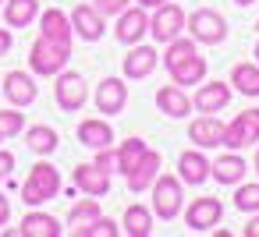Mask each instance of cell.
<instances>
[{
  "mask_svg": "<svg viewBox=\"0 0 259 237\" xmlns=\"http://www.w3.org/2000/svg\"><path fill=\"white\" fill-rule=\"evenodd\" d=\"M57 191H61V170L43 159V163H36V166L29 170V177H25V184H22V202H25L29 209H39V205H47L50 198H57Z\"/></svg>",
  "mask_w": 259,
  "mask_h": 237,
  "instance_id": "6da1fadb",
  "label": "cell"
},
{
  "mask_svg": "<svg viewBox=\"0 0 259 237\" xmlns=\"http://www.w3.org/2000/svg\"><path fill=\"white\" fill-rule=\"evenodd\" d=\"M68 61H71V46L54 43V39H47V36H39V39L32 43V50H29V68H32V75H43V78L61 75V71L68 68Z\"/></svg>",
  "mask_w": 259,
  "mask_h": 237,
  "instance_id": "7a4b0ae2",
  "label": "cell"
},
{
  "mask_svg": "<svg viewBox=\"0 0 259 237\" xmlns=\"http://www.w3.org/2000/svg\"><path fill=\"white\" fill-rule=\"evenodd\" d=\"M185 29H188L192 39L202 43V46H217V43L227 39V22H224V15L213 11V8H199V11H192L188 22H185Z\"/></svg>",
  "mask_w": 259,
  "mask_h": 237,
  "instance_id": "3957f363",
  "label": "cell"
},
{
  "mask_svg": "<svg viewBox=\"0 0 259 237\" xmlns=\"http://www.w3.org/2000/svg\"><path fill=\"white\" fill-rule=\"evenodd\" d=\"M181 205H185L181 177L160 173V177L153 181V216H160V219H178V216H181Z\"/></svg>",
  "mask_w": 259,
  "mask_h": 237,
  "instance_id": "277c9868",
  "label": "cell"
},
{
  "mask_svg": "<svg viewBox=\"0 0 259 237\" xmlns=\"http://www.w3.org/2000/svg\"><path fill=\"white\" fill-rule=\"evenodd\" d=\"M185 22H188V15L178 8V4H160L156 8V15L149 18V32H153V39L156 43H170V39H178L181 32H185Z\"/></svg>",
  "mask_w": 259,
  "mask_h": 237,
  "instance_id": "5b68a950",
  "label": "cell"
},
{
  "mask_svg": "<svg viewBox=\"0 0 259 237\" xmlns=\"http://www.w3.org/2000/svg\"><path fill=\"white\" fill-rule=\"evenodd\" d=\"M85 96H89L85 78H82L78 71H61V78H57V85H54V99H57V106L68 110V113H75V110L85 106Z\"/></svg>",
  "mask_w": 259,
  "mask_h": 237,
  "instance_id": "8992f818",
  "label": "cell"
},
{
  "mask_svg": "<svg viewBox=\"0 0 259 237\" xmlns=\"http://www.w3.org/2000/svg\"><path fill=\"white\" fill-rule=\"evenodd\" d=\"M255 142H259V110H245L224 128V145L234 152L245 145H255Z\"/></svg>",
  "mask_w": 259,
  "mask_h": 237,
  "instance_id": "52a82bcc",
  "label": "cell"
},
{
  "mask_svg": "<svg viewBox=\"0 0 259 237\" xmlns=\"http://www.w3.org/2000/svg\"><path fill=\"white\" fill-rule=\"evenodd\" d=\"M124 106H128V85L121 78H103L96 85V110L103 117H117Z\"/></svg>",
  "mask_w": 259,
  "mask_h": 237,
  "instance_id": "ba28073f",
  "label": "cell"
},
{
  "mask_svg": "<svg viewBox=\"0 0 259 237\" xmlns=\"http://www.w3.org/2000/svg\"><path fill=\"white\" fill-rule=\"evenodd\" d=\"M220 216H224L220 198H195V202L185 209V223H188V230H195V233H206L209 226H217Z\"/></svg>",
  "mask_w": 259,
  "mask_h": 237,
  "instance_id": "9c48e42d",
  "label": "cell"
},
{
  "mask_svg": "<svg viewBox=\"0 0 259 237\" xmlns=\"http://www.w3.org/2000/svg\"><path fill=\"white\" fill-rule=\"evenodd\" d=\"M71 29H75V36H82L85 43H100L103 39V32H107V25H103V15L93 8V4H78L71 15Z\"/></svg>",
  "mask_w": 259,
  "mask_h": 237,
  "instance_id": "30bf717a",
  "label": "cell"
},
{
  "mask_svg": "<svg viewBox=\"0 0 259 237\" xmlns=\"http://www.w3.org/2000/svg\"><path fill=\"white\" fill-rule=\"evenodd\" d=\"M146 29H149V15H146V8H124V11L117 15V29H114V36H117V43L135 46V43L146 36Z\"/></svg>",
  "mask_w": 259,
  "mask_h": 237,
  "instance_id": "8fae6325",
  "label": "cell"
},
{
  "mask_svg": "<svg viewBox=\"0 0 259 237\" xmlns=\"http://www.w3.org/2000/svg\"><path fill=\"white\" fill-rule=\"evenodd\" d=\"M4 96L11 99V106H32L39 99V85L32 82L29 71H8L4 75Z\"/></svg>",
  "mask_w": 259,
  "mask_h": 237,
  "instance_id": "7c38bea8",
  "label": "cell"
},
{
  "mask_svg": "<svg viewBox=\"0 0 259 237\" xmlns=\"http://www.w3.org/2000/svg\"><path fill=\"white\" fill-rule=\"evenodd\" d=\"M209 170H213V163L202 156V149H188V152L178 156V177H181V184L202 188L209 181Z\"/></svg>",
  "mask_w": 259,
  "mask_h": 237,
  "instance_id": "4fadbf2b",
  "label": "cell"
},
{
  "mask_svg": "<svg viewBox=\"0 0 259 237\" xmlns=\"http://www.w3.org/2000/svg\"><path fill=\"white\" fill-rule=\"evenodd\" d=\"M224 128L227 124H220L213 113H206V117L188 124V142L195 149H217V145H224Z\"/></svg>",
  "mask_w": 259,
  "mask_h": 237,
  "instance_id": "5bb4252c",
  "label": "cell"
},
{
  "mask_svg": "<svg viewBox=\"0 0 259 237\" xmlns=\"http://www.w3.org/2000/svg\"><path fill=\"white\" fill-rule=\"evenodd\" d=\"M160 163H163L160 152H156V149H146V156L139 159V166L124 177V181H128V191H132V195H142L146 188H153V181L160 177Z\"/></svg>",
  "mask_w": 259,
  "mask_h": 237,
  "instance_id": "9a60e30c",
  "label": "cell"
},
{
  "mask_svg": "<svg viewBox=\"0 0 259 237\" xmlns=\"http://www.w3.org/2000/svg\"><path fill=\"white\" fill-rule=\"evenodd\" d=\"M75 188L93 198H103L110 191V170H103L96 163H82V166H75Z\"/></svg>",
  "mask_w": 259,
  "mask_h": 237,
  "instance_id": "2e32d148",
  "label": "cell"
},
{
  "mask_svg": "<svg viewBox=\"0 0 259 237\" xmlns=\"http://www.w3.org/2000/svg\"><path fill=\"white\" fill-rule=\"evenodd\" d=\"M231 103V85L227 82H206V85H199V92H195V99H192V106L199 110V113H217V110H224Z\"/></svg>",
  "mask_w": 259,
  "mask_h": 237,
  "instance_id": "e0dca14e",
  "label": "cell"
},
{
  "mask_svg": "<svg viewBox=\"0 0 259 237\" xmlns=\"http://www.w3.org/2000/svg\"><path fill=\"white\" fill-rule=\"evenodd\" d=\"M39 36H47V39H54V43H64V46H71V36H75V29H71V18H68L64 11H57V8L43 11V15H39Z\"/></svg>",
  "mask_w": 259,
  "mask_h": 237,
  "instance_id": "ac0fdd59",
  "label": "cell"
},
{
  "mask_svg": "<svg viewBox=\"0 0 259 237\" xmlns=\"http://www.w3.org/2000/svg\"><path fill=\"white\" fill-rule=\"evenodd\" d=\"M78 142L85 145V149H110L114 145V128H110V121H100V117H93V121H82L78 124Z\"/></svg>",
  "mask_w": 259,
  "mask_h": 237,
  "instance_id": "d6986e66",
  "label": "cell"
},
{
  "mask_svg": "<svg viewBox=\"0 0 259 237\" xmlns=\"http://www.w3.org/2000/svg\"><path fill=\"white\" fill-rule=\"evenodd\" d=\"M153 68H156V50L153 46H132L128 50V57H124V78H132V82H139V78H146V75H153Z\"/></svg>",
  "mask_w": 259,
  "mask_h": 237,
  "instance_id": "ffe728a7",
  "label": "cell"
},
{
  "mask_svg": "<svg viewBox=\"0 0 259 237\" xmlns=\"http://www.w3.org/2000/svg\"><path fill=\"white\" fill-rule=\"evenodd\" d=\"M156 106H160V113H167V117H174V121H181V117L192 113V99L181 92V85H163V89L156 92Z\"/></svg>",
  "mask_w": 259,
  "mask_h": 237,
  "instance_id": "44dd1931",
  "label": "cell"
},
{
  "mask_svg": "<svg viewBox=\"0 0 259 237\" xmlns=\"http://www.w3.org/2000/svg\"><path fill=\"white\" fill-rule=\"evenodd\" d=\"M167 71H170V82H174V85H199V82L206 78V61H202L199 53H192V57L170 64Z\"/></svg>",
  "mask_w": 259,
  "mask_h": 237,
  "instance_id": "7402d4cb",
  "label": "cell"
},
{
  "mask_svg": "<svg viewBox=\"0 0 259 237\" xmlns=\"http://www.w3.org/2000/svg\"><path fill=\"white\" fill-rule=\"evenodd\" d=\"M22 233H25V237H61V219L50 216V212L32 209V212L22 219Z\"/></svg>",
  "mask_w": 259,
  "mask_h": 237,
  "instance_id": "603a6c76",
  "label": "cell"
},
{
  "mask_svg": "<svg viewBox=\"0 0 259 237\" xmlns=\"http://www.w3.org/2000/svg\"><path fill=\"white\" fill-rule=\"evenodd\" d=\"M209 177L220 181V184H241V177H245V159H241L238 152H227V156L213 159Z\"/></svg>",
  "mask_w": 259,
  "mask_h": 237,
  "instance_id": "cb8c5ba5",
  "label": "cell"
},
{
  "mask_svg": "<svg viewBox=\"0 0 259 237\" xmlns=\"http://www.w3.org/2000/svg\"><path fill=\"white\" fill-rule=\"evenodd\" d=\"M96 216H103V212H100V198H93V195H89V198L75 202V205L68 209V226H71V233L78 237V233H82Z\"/></svg>",
  "mask_w": 259,
  "mask_h": 237,
  "instance_id": "d4e9b609",
  "label": "cell"
},
{
  "mask_svg": "<svg viewBox=\"0 0 259 237\" xmlns=\"http://www.w3.org/2000/svg\"><path fill=\"white\" fill-rule=\"evenodd\" d=\"M121 226H124V233H132V237H149V233H153V209H146V205H128L124 216H121Z\"/></svg>",
  "mask_w": 259,
  "mask_h": 237,
  "instance_id": "484cf974",
  "label": "cell"
},
{
  "mask_svg": "<svg viewBox=\"0 0 259 237\" xmlns=\"http://www.w3.org/2000/svg\"><path fill=\"white\" fill-rule=\"evenodd\" d=\"M36 15H39V0H8V8H4L8 29H25V25H32Z\"/></svg>",
  "mask_w": 259,
  "mask_h": 237,
  "instance_id": "4316f807",
  "label": "cell"
},
{
  "mask_svg": "<svg viewBox=\"0 0 259 237\" xmlns=\"http://www.w3.org/2000/svg\"><path fill=\"white\" fill-rule=\"evenodd\" d=\"M25 145H29L32 152H39V156H50V152H57L61 135H57L54 128H47V124H36V128L25 131Z\"/></svg>",
  "mask_w": 259,
  "mask_h": 237,
  "instance_id": "83f0119b",
  "label": "cell"
},
{
  "mask_svg": "<svg viewBox=\"0 0 259 237\" xmlns=\"http://www.w3.org/2000/svg\"><path fill=\"white\" fill-rule=\"evenodd\" d=\"M146 156V142L142 138H124L121 145H117V173H132L135 166H139V159Z\"/></svg>",
  "mask_w": 259,
  "mask_h": 237,
  "instance_id": "f1b7e54d",
  "label": "cell"
},
{
  "mask_svg": "<svg viewBox=\"0 0 259 237\" xmlns=\"http://www.w3.org/2000/svg\"><path fill=\"white\" fill-rule=\"evenodd\" d=\"M231 85H234L241 96H259V64H234Z\"/></svg>",
  "mask_w": 259,
  "mask_h": 237,
  "instance_id": "f546056e",
  "label": "cell"
},
{
  "mask_svg": "<svg viewBox=\"0 0 259 237\" xmlns=\"http://www.w3.org/2000/svg\"><path fill=\"white\" fill-rule=\"evenodd\" d=\"M25 131V117L18 113V106H8L0 110V138H15Z\"/></svg>",
  "mask_w": 259,
  "mask_h": 237,
  "instance_id": "4dcf8cb0",
  "label": "cell"
},
{
  "mask_svg": "<svg viewBox=\"0 0 259 237\" xmlns=\"http://www.w3.org/2000/svg\"><path fill=\"white\" fill-rule=\"evenodd\" d=\"M234 209H241V212H259V184H238V191H234Z\"/></svg>",
  "mask_w": 259,
  "mask_h": 237,
  "instance_id": "1f68e13d",
  "label": "cell"
},
{
  "mask_svg": "<svg viewBox=\"0 0 259 237\" xmlns=\"http://www.w3.org/2000/svg\"><path fill=\"white\" fill-rule=\"evenodd\" d=\"M195 53V39H170L167 43V53H163V64L170 68V64H178V61H185V57H192Z\"/></svg>",
  "mask_w": 259,
  "mask_h": 237,
  "instance_id": "d6a6232c",
  "label": "cell"
},
{
  "mask_svg": "<svg viewBox=\"0 0 259 237\" xmlns=\"http://www.w3.org/2000/svg\"><path fill=\"white\" fill-rule=\"evenodd\" d=\"M78 237H117V223L114 219H107V216H96Z\"/></svg>",
  "mask_w": 259,
  "mask_h": 237,
  "instance_id": "836d02e7",
  "label": "cell"
},
{
  "mask_svg": "<svg viewBox=\"0 0 259 237\" xmlns=\"http://www.w3.org/2000/svg\"><path fill=\"white\" fill-rule=\"evenodd\" d=\"M128 4H132V0H93V8H96L100 15H110V18H117Z\"/></svg>",
  "mask_w": 259,
  "mask_h": 237,
  "instance_id": "e575fe53",
  "label": "cell"
},
{
  "mask_svg": "<svg viewBox=\"0 0 259 237\" xmlns=\"http://www.w3.org/2000/svg\"><path fill=\"white\" fill-rule=\"evenodd\" d=\"M15 170V152H8V149H0V181H4L8 173Z\"/></svg>",
  "mask_w": 259,
  "mask_h": 237,
  "instance_id": "d590c367",
  "label": "cell"
},
{
  "mask_svg": "<svg viewBox=\"0 0 259 237\" xmlns=\"http://www.w3.org/2000/svg\"><path fill=\"white\" fill-rule=\"evenodd\" d=\"M11 46H15L11 29H0V57H8V53H11Z\"/></svg>",
  "mask_w": 259,
  "mask_h": 237,
  "instance_id": "8d00e7d4",
  "label": "cell"
},
{
  "mask_svg": "<svg viewBox=\"0 0 259 237\" xmlns=\"http://www.w3.org/2000/svg\"><path fill=\"white\" fill-rule=\"evenodd\" d=\"M8 219H11V202L0 195V226H8Z\"/></svg>",
  "mask_w": 259,
  "mask_h": 237,
  "instance_id": "74e56055",
  "label": "cell"
},
{
  "mask_svg": "<svg viewBox=\"0 0 259 237\" xmlns=\"http://www.w3.org/2000/svg\"><path fill=\"white\" fill-rule=\"evenodd\" d=\"M245 237H259V212H252V219L245 223Z\"/></svg>",
  "mask_w": 259,
  "mask_h": 237,
  "instance_id": "f35d334b",
  "label": "cell"
},
{
  "mask_svg": "<svg viewBox=\"0 0 259 237\" xmlns=\"http://www.w3.org/2000/svg\"><path fill=\"white\" fill-rule=\"evenodd\" d=\"M135 4H139V8H146V11H156L160 4H167V0H135Z\"/></svg>",
  "mask_w": 259,
  "mask_h": 237,
  "instance_id": "ab89813d",
  "label": "cell"
},
{
  "mask_svg": "<svg viewBox=\"0 0 259 237\" xmlns=\"http://www.w3.org/2000/svg\"><path fill=\"white\" fill-rule=\"evenodd\" d=\"M234 4H238V8H248V4H255V0H234Z\"/></svg>",
  "mask_w": 259,
  "mask_h": 237,
  "instance_id": "60d3db41",
  "label": "cell"
},
{
  "mask_svg": "<svg viewBox=\"0 0 259 237\" xmlns=\"http://www.w3.org/2000/svg\"><path fill=\"white\" fill-rule=\"evenodd\" d=\"M255 170H259V149H255Z\"/></svg>",
  "mask_w": 259,
  "mask_h": 237,
  "instance_id": "b9f144b4",
  "label": "cell"
},
{
  "mask_svg": "<svg viewBox=\"0 0 259 237\" xmlns=\"http://www.w3.org/2000/svg\"><path fill=\"white\" fill-rule=\"evenodd\" d=\"M255 57H259V43H255Z\"/></svg>",
  "mask_w": 259,
  "mask_h": 237,
  "instance_id": "7bdbcfd3",
  "label": "cell"
},
{
  "mask_svg": "<svg viewBox=\"0 0 259 237\" xmlns=\"http://www.w3.org/2000/svg\"><path fill=\"white\" fill-rule=\"evenodd\" d=\"M255 29H259V22H255Z\"/></svg>",
  "mask_w": 259,
  "mask_h": 237,
  "instance_id": "ee69618b",
  "label": "cell"
},
{
  "mask_svg": "<svg viewBox=\"0 0 259 237\" xmlns=\"http://www.w3.org/2000/svg\"><path fill=\"white\" fill-rule=\"evenodd\" d=\"M0 4H4V0H0Z\"/></svg>",
  "mask_w": 259,
  "mask_h": 237,
  "instance_id": "f6af8a7d",
  "label": "cell"
},
{
  "mask_svg": "<svg viewBox=\"0 0 259 237\" xmlns=\"http://www.w3.org/2000/svg\"><path fill=\"white\" fill-rule=\"evenodd\" d=\"M0 142H4V138H0Z\"/></svg>",
  "mask_w": 259,
  "mask_h": 237,
  "instance_id": "bcb514c9",
  "label": "cell"
}]
</instances>
